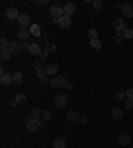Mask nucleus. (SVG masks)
Returning a JSON list of instances; mask_svg holds the SVG:
<instances>
[{
  "mask_svg": "<svg viewBox=\"0 0 133 148\" xmlns=\"http://www.w3.org/2000/svg\"><path fill=\"white\" fill-rule=\"evenodd\" d=\"M29 31H31V38H42V33H44V29L40 25H31Z\"/></svg>",
  "mask_w": 133,
  "mask_h": 148,
  "instance_id": "obj_10",
  "label": "nucleus"
},
{
  "mask_svg": "<svg viewBox=\"0 0 133 148\" xmlns=\"http://www.w3.org/2000/svg\"><path fill=\"white\" fill-rule=\"evenodd\" d=\"M118 144H120V146H131L129 135H124V133H122V135H118Z\"/></svg>",
  "mask_w": 133,
  "mask_h": 148,
  "instance_id": "obj_18",
  "label": "nucleus"
},
{
  "mask_svg": "<svg viewBox=\"0 0 133 148\" xmlns=\"http://www.w3.org/2000/svg\"><path fill=\"white\" fill-rule=\"evenodd\" d=\"M18 38H20V42H31V31L18 27Z\"/></svg>",
  "mask_w": 133,
  "mask_h": 148,
  "instance_id": "obj_7",
  "label": "nucleus"
},
{
  "mask_svg": "<svg viewBox=\"0 0 133 148\" xmlns=\"http://www.w3.org/2000/svg\"><path fill=\"white\" fill-rule=\"evenodd\" d=\"M113 97H115V99H122V102H124V99H127V91H118Z\"/></svg>",
  "mask_w": 133,
  "mask_h": 148,
  "instance_id": "obj_27",
  "label": "nucleus"
},
{
  "mask_svg": "<svg viewBox=\"0 0 133 148\" xmlns=\"http://www.w3.org/2000/svg\"><path fill=\"white\" fill-rule=\"evenodd\" d=\"M71 22H73V18H69V16H64L60 22H58V27H62V29H69L71 27Z\"/></svg>",
  "mask_w": 133,
  "mask_h": 148,
  "instance_id": "obj_17",
  "label": "nucleus"
},
{
  "mask_svg": "<svg viewBox=\"0 0 133 148\" xmlns=\"http://www.w3.org/2000/svg\"><path fill=\"white\" fill-rule=\"evenodd\" d=\"M127 97H129V99H133V88H129V91H127Z\"/></svg>",
  "mask_w": 133,
  "mask_h": 148,
  "instance_id": "obj_33",
  "label": "nucleus"
},
{
  "mask_svg": "<svg viewBox=\"0 0 133 148\" xmlns=\"http://www.w3.org/2000/svg\"><path fill=\"white\" fill-rule=\"evenodd\" d=\"M67 119H69V122H82V115H80V113H76V111H69L67 113Z\"/></svg>",
  "mask_w": 133,
  "mask_h": 148,
  "instance_id": "obj_15",
  "label": "nucleus"
},
{
  "mask_svg": "<svg viewBox=\"0 0 133 148\" xmlns=\"http://www.w3.org/2000/svg\"><path fill=\"white\" fill-rule=\"evenodd\" d=\"M124 113H127L124 108L115 106V108H111V117H113V119H122V117H124Z\"/></svg>",
  "mask_w": 133,
  "mask_h": 148,
  "instance_id": "obj_13",
  "label": "nucleus"
},
{
  "mask_svg": "<svg viewBox=\"0 0 133 148\" xmlns=\"http://www.w3.org/2000/svg\"><path fill=\"white\" fill-rule=\"evenodd\" d=\"M11 58H13L11 51H2V53H0V60H2V62H9Z\"/></svg>",
  "mask_w": 133,
  "mask_h": 148,
  "instance_id": "obj_23",
  "label": "nucleus"
},
{
  "mask_svg": "<svg viewBox=\"0 0 133 148\" xmlns=\"http://www.w3.org/2000/svg\"><path fill=\"white\" fill-rule=\"evenodd\" d=\"M56 49H58L56 44H53V42H49V44H44V51H42V53H47V56H51V53H56Z\"/></svg>",
  "mask_w": 133,
  "mask_h": 148,
  "instance_id": "obj_20",
  "label": "nucleus"
},
{
  "mask_svg": "<svg viewBox=\"0 0 133 148\" xmlns=\"http://www.w3.org/2000/svg\"><path fill=\"white\" fill-rule=\"evenodd\" d=\"M53 148H67V139L64 137H56L53 139Z\"/></svg>",
  "mask_w": 133,
  "mask_h": 148,
  "instance_id": "obj_19",
  "label": "nucleus"
},
{
  "mask_svg": "<svg viewBox=\"0 0 133 148\" xmlns=\"http://www.w3.org/2000/svg\"><path fill=\"white\" fill-rule=\"evenodd\" d=\"M49 86L62 88V91H71V88H73V84H71L67 77H62V75H56V77H51V84H49Z\"/></svg>",
  "mask_w": 133,
  "mask_h": 148,
  "instance_id": "obj_1",
  "label": "nucleus"
},
{
  "mask_svg": "<svg viewBox=\"0 0 133 148\" xmlns=\"http://www.w3.org/2000/svg\"><path fill=\"white\" fill-rule=\"evenodd\" d=\"M91 5H93V9H95V11H100V9H104V2H102V0H93Z\"/></svg>",
  "mask_w": 133,
  "mask_h": 148,
  "instance_id": "obj_25",
  "label": "nucleus"
},
{
  "mask_svg": "<svg viewBox=\"0 0 133 148\" xmlns=\"http://www.w3.org/2000/svg\"><path fill=\"white\" fill-rule=\"evenodd\" d=\"M18 27H22V29H29L31 27V18H29V13H20V18H18Z\"/></svg>",
  "mask_w": 133,
  "mask_h": 148,
  "instance_id": "obj_6",
  "label": "nucleus"
},
{
  "mask_svg": "<svg viewBox=\"0 0 133 148\" xmlns=\"http://www.w3.org/2000/svg\"><path fill=\"white\" fill-rule=\"evenodd\" d=\"M25 128L29 130V133H36V130H42V122L29 115V117H27V122H25Z\"/></svg>",
  "mask_w": 133,
  "mask_h": 148,
  "instance_id": "obj_3",
  "label": "nucleus"
},
{
  "mask_svg": "<svg viewBox=\"0 0 133 148\" xmlns=\"http://www.w3.org/2000/svg\"><path fill=\"white\" fill-rule=\"evenodd\" d=\"M22 80H25V75L20 73V71H18V73H13V84H22Z\"/></svg>",
  "mask_w": 133,
  "mask_h": 148,
  "instance_id": "obj_24",
  "label": "nucleus"
},
{
  "mask_svg": "<svg viewBox=\"0 0 133 148\" xmlns=\"http://www.w3.org/2000/svg\"><path fill=\"white\" fill-rule=\"evenodd\" d=\"M129 148H133V144H131V146H129Z\"/></svg>",
  "mask_w": 133,
  "mask_h": 148,
  "instance_id": "obj_34",
  "label": "nucleus"
},
{
  "mask_svg": "<svg viewBox=\"0 0 133 148\" xmlns=\"http://www.w3.org/2000/svg\"><path fill=\"white\" fill-rule=\"evenodd\" d=\"M20 9H16V7H9V9H7V20H16V22H18V18H20Z\"/></svg>",
  "mask_w": 133,
  "mask_h": 148,
  "instance_id": "obj_9",
  "label": "nucleus"
},
{
  "mask_svg": "<svg viewBox=\"0 0 133 148\" xmlns=\"http://www.w3.org/2000/svg\"><path fill=\"white\" fill-rule=\"evenodd\" d=\"M122 36H124V40H133V29H131V27H129V29L124 31Z\"/></svg>",
  "mask_w": 133,
  "mask_h": 148,
  "instance_id": "obj_28",
  "label": "nucleus"
},
{
  "mask_svg": "<svg viewBox=\"0 0 133 148\" xmlns=\"http://www.w3.org/2000/svg\"><path fill=\"white\" fill-rule=\"evenodd\" d=\"M9 51L16 56V53H20V51H25V44H22V42H11V49H9Z\"/></svg>",
  "mask_w": 133,
  "mask_h": 148,
  "instance_id": "obj_16",
  "label": "nucleus"
},
{
  "mask_svg": "<svg viewBox=\"0 0 133 148\" xmlns=\"http://www.w3.org/2000/svg\"><path fill=\"white\" fill-rule=\"evenodd\" d=\"M25 99H27V95H25V93H16V95H13V102H16V104H22Z\"/></svg>",
  "mask_w": 133,
  "mask_h": 148,
  "instance_id": "obj_22",
  "label": "nucleus"
},
{
  "mask_svg": "<svg viewBox=\"0 0 133 148\" xmlns=\"http://www.w3.org/2000/svg\"><path fill=\"white\" fill-rule=\"evenodd\" d=\"M113 42H124V36H122V33H115V36H113Z\"/></svg>",
  "mask_w": 133,
  "mask_h": 148,
  "instance_id": "obj_31",
  "label": "nucleus"
},
{
  "mask_svg": "<svg viewBox=\"0 0 133 148\" xmlns=\"http://www.w3.org/2000/svg\"><path fill=\"white\" fill-rule=\"evenodd\" d=\"M131 108H133V99H124V111H131Z\"/></svg>",
  "mask_w": 133,
  "mask_h": 148,
  "instance_id": "obj_30",
  "label": "nucleus"
},
{
  "mask_svg": "<svg viewBox=\"0 0 133 148\" xmlns=\"http://www.w3.org/2000/svg\"><path fill=\"white\" fill-rule=\"evenodd\" d=\"M91 47H93V51H102V42L100 40H91Z\"/></svg>",
  "mask_w": 133,
  "mask_h": 148,
  "instance_id": "obj_26",
  "label": "nucleus"
},
{
  "mask_svg": "<svg viewBox=\"0 0 133 148\" xmlns=\"http://www.w3.org/2000/svg\"><path fill=\"white\" fill-rule=\"evenodd\" d=\"M40 119L49 124V122H51V113H49V111H42V117H40Z\"/></svg>",
  "mask_w": 133,
  "mask_h": 148,
  "instance_id": "obj_29",
  "label": "nucleus"
},
{
  "mask_svg": "<svg viewBox=\"0 0 133 148\" xmlns=\"http://www.w3.org/2000/svg\"><path fill=\"white\" fill-rule=\"evenodd\" d=\"M0 84H2V86L13 84V73H7L5 69H2V71H0Z\"/></svg>",
  "mask_w": 133,
  "mask_h": 148,
  "instance_id": "obj_4",
  "label": "nucleus"
},
{
  "mask_svg": "<svg viewBox=\"0 0 133 148\" xmlns=\"http://www.w3.org/2000/svg\"><path fill=\"white\" fill-rule=\"evenodd\" d=\"M89 38H91V40H98V31L91 29V31H89Z\"/></svg>",
  "mask_w": 133,
  "mask_h": 148,
  "instance_id": "obj_32",
  "label": "nucleus"
},
{
  "mask_svg": "<svg viewBox=\"0 0 133 148\" xmlns=\"http://www.w3.org/2000/svg\"><path fill=\"white\" fill-rule=\"evenodd\" d=\"M49 16H51V20L58 25V22L64 18V9H62V5H51V7H49Z\"/></svg>",
  "mask_w": 133,
  "mask_h": 148,
  "instance_id": "obj_2",
  "label": "nucleus"
},
{
  "mask_svg": "<svg viewBox=\"0 0 133 148\" xmlns=\"http://www.w3.org/2000/svg\"><path fill=\"white\" fill-rule=\"evenodd\" d=\"M122 11V18H133V7L131 5H115Z\"/></svg>",
  "mask_w": 133,
  "mask_h": 148,
  "instance_id": "obj_8",
  "label": "nucleus"
},
{
  "mask_svg": "<svg viewBox=\"0 0 133 148\" xmlns=\"http://www.w3.org/2000/svg\"><path fill=\"white\" fill-rule=\"evenodd\" d=\"M42 111H44V108H40V106H36V108H31V111H29V113H31V117L40 119V117H42Z\"/></svg>",
  "mask_w": 133,
  "mask_h": 148,
  "instance_id": "obj_21",
  "label": "nucleus"
},
{
  "mask_svg": "<svg viewBox=\"0 0 133 148\" xmlns=\"http://www.w3.org/2000/svg\"><path fill=\"white\" fill-rule=\"evenodd\" d=\"M62 9H64V16L73 18V13H76V5H73V2H67V5H62Z\"/></svg>",
  "mask_w": 133,
  "mask_h": 148,
  "instance_id": "obj_12",
  "label": "nucleus"
},
{
  "mask_svg": "<svg viewBox=\"0 0 133 148\" xmlns=\"http://www.w3.org/2000/svg\"><path fill=\"white\" fill-rule=\"evenodd\" d=\"M47 75H49V77H56V75H60V73H58V64H53V62H47Z\"/></svg>",
  "mask_w": 133,
  "mask_h": 148,
  "instance_id": "obj_11",
  "label": "nucleus"
},
{
  "mask_svg": "<svg viewBox=\"0 0 133 148\" xmlns=\"http://www.w3.org/2000/svg\"><path fill=\"white\" fill-rule=\"evenodd\" d=\"M113 29H115V33H124V31L129 29L127 22H124V18H115L113 20Z\"/></svg>",
  "mask_w": 133,
  "mask_h": 148,
  "instance_id": "obj_5",
  "label": "nucleus"
},
{
  "mask_svg": "<svg viewBox=\"0 0 133 148\" xmlns=\"http://www.w3.org/2000/svg\"><path fill=\"white\" fill-rule=\"evenodd\" d=\"M53 104H56V108H64L67 106V95H56Z\"/></svg>",
  "mask_w": 133,
  "mask_h": 148,
  "instance_id": "obj_14",
  "label": "nucleus"
}]
</instances>
